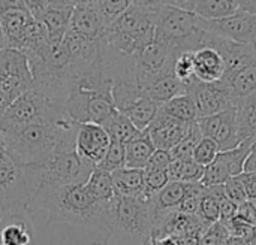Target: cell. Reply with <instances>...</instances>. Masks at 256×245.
I'll use <instances>...</instances> for the list:
<instances>
[{"mask_svg": "<svg viewBox=\"0 0 256 245\" xmlns=\"http://www.w3.org/2000/svg\"><path fill=\"white\" fill-rule=\"evenodd\" d=\"M44 211L48 223H66L80 245H106L110 237V202L94 201L86 183L42 187L32 198L27 213Z\"/></svg>", "mask_w": 256, "mask_h": 245, "instance_id": "cell-1", "label": "cell"}, {"mask_svg": "<svg viewBox=\"0 0 256 245\" xmlns=\"http://www.w3.org/2000/svg\"><path fill=\"white\" fill-rule=\"evenodd\" d=\"M78 127L80 124L62 111L20 129L0 132L2 145L20 165H34L56 154L75 151Z\"/></svg>", "mask_w": 256, "mask_h": 245, "instance_id": "cell-2", "label": "cell"}, {"mask_svg": "<svg viewBox=\"0 0 256 245\" xmlns=\"http://www.w3.org/2000/svg\"><path fill=\"white\" fill-rule=\"evenodd\" d=\"M64 109L78 124H102L116 111L112 81L105 75L102 66L80 76L72 84L64 102Z\"/></svg>", "mask_w": 256, "mask_h": 245, "instance_id": "cell-3", "label": "cell"}, {"mask_svg": "<svg viewBox=\"0 0 256 245\" xmlns=\"http://www.w3.org/2000/svg\"><path fill=\"white\" fill-rule=\"evenodd\" d=\"M154 231L152 199L116 196L110 202V237L106 245H147Z\"/></svg>", "mask_w": 256, "mask_h": 245, "instance_id": "cell-4", "label": "cell"}, {"mask_svg": "<svg viewBox=\"0 0 256 245\" xmlns=\"http://www.w3.org/2000/svg\"><path fill=\"white\" fill-rule=\"evenodd\" d=\"M24 178L32 198L42 187L82 184L94 168L82 162L75 151L56 154L40 163L22 165ZM32 201V199H30Z\"/></svg>", "mask_w": 256, "mask_h": 245, "instance_id": "cell-5", "label": "cell"}, {"mask_svg": "<svg viewBox=\"0 0 256 245\" xmlns=\"http://www.w3.org/2000/svg\"><path fill=\"white\" fill-rule=\"evenodd\" d=\"M200 21L201 18L192 10L165 4L156 15L154 40L162 42L177 54L196 51L206 34Z\"/></svg>", "mask_w": 256, "mask_h": 245, "instance_id": "cell-6", "label": "cell"}, {"mask_svg": "<svg viewBox=\"0 0 256 245\" xmlns=\"http://www.w3.org/2000/svg\"><path fill=\"white\" fill-rule=\"evenodd\" d=\"M33 73L24 52L12 48L0 49V114L20 96L32 90Z\"/></svg>", "mask_w": 256, "mask_h": 245, "instance_id": "cell-7", "label": "cell"}, {"mask_svg": "<svg viewBox=\"0 0 256 245\" xmlns=\"http://www.w3.org/2000/svg\"><path fill=\"white\" fill-rule=\"evenodd\" d=\"M62 111H66L62 103L51 100L32 87V90L20 96L0 114V132L3 133L20 129L39 118L50 117Z\"/></svg>", "mask_w": 256, "mask_h": 245, "instance_id": "cell-8", "label": "cell"}, {"mask_svg": "<svg viewBox=\"0 0 256 245\" xmlns=\"http://www.w3.org/2000/svg\"><path fill=\"white\" fill-rule=\"evenodd\" d=\"M0 196L21 213H27L30 192L24 178V166L20 165L3 147L0 148Z\"/></svg>", "mask_w": 256, "mask_h": 245, "instance_id": "cell-9", "label": "cell"}, {"mask_svg": "<svg viewBox=\"0 0 256 245\" xmlns=\"http://www.w3.org/2000/svg\"><path fill=\"white\" fill-rule=\"evenodd\" d=\"M186 93L194 99L198 118L208 117L218 112H222L228 108H234L236 102L230 90L219 82H201L194 78L186 85Z\"/></svg>", "mask_w": 256, "mask_h": 245, "instance_id": "cell-10", "label": "cell"}, {"mask_svg": "<svg viewBox=\"0 0 256 245\" xmlns=\"http://www.w3.org/2000/svg\"><path fill=\"white\" fill-rule=\"evenodd\" d=\"M196 124L202 138L213 139L220 151L232 150L242 144V139L238 136L236 106L208 117L198 118Z\"/></svg>", "mask_w": 256, "mask_h": 245, "instance_id": "cell-11", "label": "cell"}, {"mask_svg": "<svg viewBox=\"0 0 256 245\" xmlns=\"http://www.w3.org/2000/svg\"><path fill=\"white\" fill-rule=\"evenodd\" d=\"M201 28L218 37L249 45L256 27V15H250L244 10H238L231 16L220 19H204L201 18Z\"/></svg>", "mask_w": 256, "mask_h": 245, "instance_id": "cell-12", "label": "cell"}, {"mask_svg": "<svg viewBox=\"0 0 256 245\" xmlns=\"http://www.w3.org/2000/svg\"><path fill=\"white\" fill-rule=\"evenodd\" d=\"M110 144L111 138L100 124H80L75 138V153L82 162H86L92 168H96L104 160Z\"/></svg>", "mask_w": 256, "mask_h": 245, "instance_id": "cell-13", "label": "cell"}, {"mask_svg": "<svg viewBox=\"0 0 256 245\" xmlns=\"http://www.w3.org/2000/svg\"><path fill=\"white\" fill-rule=\"evenodd\" d=\"M192 124L194 123L188 124V123L178 121V120L164 114L159 109L156 118L152 121L147 132H148L150 139L156 150L171 151L189 135Z\"/></svg>", "mask_w": 256, "mask_h": 245, "instance_id": "cell-14", "label": "cell"}, {"mask_svg": "<svg viewBox=\"0 0 256 245\" xmlns=\"http://www.w3.org/2000/svg\"><path fill=\"white\" fill-rule=\"evenodd\" d=\"M195 55V78L201 82H219L225 75V60L222 54L207 40L204 34L201 46L194 51Z\"/></svg>", "mask_w": 256, "mask_h": 245, "instance_id": "cell-15", "label": "cell"}, {"mask_svg": "<svg viewBox=\"0 0 256 245\" xmlns=\"http://www.w3.org/2000/svg\"><path fill=\"white\" fill-rule=\"evenodd\" d=\"M68 30L74 31L82 37H87V39L100 40L105 36L108 27L102 21L94 4L93 6L76 4L72 10Z\"/></svg>", "mask_w": 256, "mask_h": 245, "instance_id": "cell-16", "label": "cell"}, {"mask_svg": "<svg viewBox=\"0 0 256 245\" xmlns=\"http://www.w3.org/2000/svg\"><path fill=\"white\" fill-rule=\"evenodd\" d=\"M33 16L27 9H12L0 12V30L3 37V48L21 49L26 28Z\"/></svg>", "mask_w": 256, "mask_h": 245, "instance_id": "cell-17", "label": "cell"}, {"mask_svg": "<svg viewBox=\"0 0 256 245\" xmlns=\"http://www.w3.org/2000/svg\"><path fill=\"white\" fill-rule=\"evenodd\" d=\"M141 91L146 97L162 105L176 96L184 94L186 85L182 81H178L172 72H170V73L160 75V76L152 79L150 82H147L146 85H142Z\"/></svg>", "mask_w": 256, "mask_h": 245, "instance_id": "cell-18", "label": "cell"}, {"mask_svg": "<svg viewBox=\"0 0 256 245\" xmlns=\"http://www.w3.org/2000/svg\"><path fill=\"white\" fill-rule=\"evenodd\" d=\"M116 195L120 198L146 199L144 193V169L122 168L111 174Z\"/></svg>", "mask_w": 256, "mask_h": 245, "instance_id": "cell-19", "label": "cell"}, {"mask_svg": "<svg viewBox=\"0 0 256 245\" xmlns=\"http://www.w3.org/2000/svg\"><path fill=\"white\" fill-rule=\"evenodd\" d=\"M126 166L130 169H146L152 154L156 151L147 130L138 132L129 142L124 144Z\"/></svg>", "mask_w": 256, "mask_h": 245, "instance_id": "cell-20", "label": "cell"}, {"mask_svg": "<svg viewBox=\"0 0 256 245\" xmlns=\"http://www.w3.org/2000/svg\"><path fill=\"white\" fill-rule=\"evenodd\" d=\"M186 190H188V184L170 181L158 195H154L152 198V205L154 210V220L158 216L178 211L186 196Z\"/></svg>", "mask_w": 256, "mask_h": 245, "instance_id": "cell-21", "label": "cell"}, {"mask_svg": "<svg viewBox=\"0 0 256 245\" xmlns=\"http://www.w3.org/2000/svg\"><path fill=\"white\" fill-rule=\"evenodd\" d=\"M32 228L27 214H12L0 229V245H28Z\"/></svg>", "mask_w": 256, "mask_h": 245, "instance_id": "cell-22", "label": "cell"}, {"mask_svg": "<svg viewBox=\"0 0 256 245\" xmlns=\"http://www.w3.org/2000/svg\"><path fill=\"white\" fill-rule=\"evenodd\" d=\"M74 9L62 7H46V10L38 18L48 31V39L51 43H62L70 22V15Z\"/></svg>", "mask_w": 256, "mask_h": 245, "instance_id": "cell-23", "label": "cell"}, {"mask_svg": "<svg viewBox=\"0 0 256 245\" xmlns=\"http://www.w3.org/2000/svg\"><path fill=\"white\" fill-rule=\"evenodd\" d=\"M159 108H160L159 103L142 96L138 100H135L134 103H130L126 109H123L122 114H124L132 121V124L136 127V130L142 132V130H147L148 126L152 124V121L156 118Z\"/></svg>", "mask_w": 256, "mask_h": 245, "instance_id": "cell-24", "label": "cell"}, {"mask_svg": "<svg viewBox=\"0 0 256 245\" xmlns=\"http://www.w3.org/2000/svg\"><path fill=\"white\" fill-rule=\"evenodd\" d=\"M238 136L243 141L256 139V93L236 103Z\"/></svg>", "mask_w": 256, "mask_h": 245, "instance_id": "cell-25", "label": "cell"}, {"mask_svg": "<svg viewBox=\"0 0 256 245\" xmlns=\"http://www.w3.org/2000/svg\"><path fill=\"white\" fill-rule=\"evenodd\" d=\"M254 142H255V139H248V141H243L238 147H236L232 150L220 151L218 154L216 159L220 162V165L225 168V171L228 172V175L231 178L238 177L244 172L246 160L252 153Z\"/></svg>", "mask_w": 256, "mask_h": 245, "instance_id": "cell-26", "label": "cell"}, {"mask_svg": "<svg viewBox=\"0 0 256 245\" xmlns=\"http://www.w3.org/2000/svg\"><path fill=\"white\" fill-rule=\"evenodd\" d=\"M159 109L164 114H166L178 121L188 123V124L195 123L198 120V111H196L195 102L188 93L176 96L171 100L162 103Z\"/></svg>", "mask_w": 256, "mask_h": 245, "instance_id": "cell-27", "label": "cell"}, {"mask_svg": "<svg viewBox=\"0 0 256 245\" xmlns=\"http://www.w3.org/2000/svg\"><path fill=\"white\" fill-rule=\"evenodd\" d=\"M237 0H196L192 12L204 19H220L238 12Z\"/></svg>", "mask_w": 256, "mask_h": 245, "instance_id": "cell-28", "label": "cell"}, {"mask_svg": "<svg viewBox=\"0 0 256 245\" xmlns=\"http://www.w3.org/2000/svg\"><path fill=\"white\" fill-rule=\"evenodd\" d=\"M86 187H87L90 196L94 201L102 202V204H108L117 196L116 190H114L111 174L104 172L98 168H94L93 172L90 174L88 180L86 181Z\"/></svg>", "mask_w": 256, "mask_h": 245, "instance_id": "cell-29", "label": "cell"}, {"mask_svg": "<svg viewBox=\"0 0 256 245\" xmlns=\"http://www.w3.org/2000/svg\"><path fill=\"white\" fill-rule=\"evenodd\" d=\"M100 126L106 130L111 141H116V142H120V144L129 142L140 132L132 124V121L124 114L118 112L117 109Z\"/></svg>", "mask_w": 256, "mask_h": 245, "instance_id": "cell-30", "label": "cell"}, {"mask_svg": "<svg viewBox=\"0 0 256 245\" xmlns=\"http://www.w3.org/2000/svg\"><path fill=\"white\" fill-rule=\"evenodd\" d=\"M166 172L170 181L192 184V183H201L204 175V168L194 160H172Z\"/></svg>", "mask_w": 256, "mask_h": 245, "instance_id": "cell-31", "label": "cell"}, {"mask_svg": "<svg viewBox=\"0 0 256 245\" xmlns=\"http://www.w3.org/2000/svg\"><path fill=\"white\" fill-rule=\"evenodd\" d=\"M134 0H98L94 7L98 9L102 21L106 27H110L116 19H118L130 6Z\"/></svg>", "mask_w": 256, "mask_h": 245, "instance_id": "cell-32", "label": "cell"}, {"mask_svg": "<svg viewBox=\"0 0 256 245\" xmlns=\"http://www.w3.org/2000/svg\"><path fill=\"white\" fill-rule=\"evenodd\" d=\"M126 166V151H124V144L111 141L110 148L104 157V160L96 166L98 169L112 174L114 171H118Z\"/></svg>", "mask_w": 256, "mask_h": 245, "instance_id": "cell-33", "label": "cell"}, {"mask_svg": "<svg viewBox=\"0 0 256 245\" xmlns=\"http://www.w3.org/2000/svg\"><path fill=\"white\" fill-rule=\"evenodd\" d=\"M174 76L188 85L195 78V55L194 51H183L177 54L174 64H172Z\"/></svg>", "mask_w": 256, "mask_h": 245, "instance_id": "cell-34", "label": "cell"}, {"mask_svg": "<svg viewBox=\"0 0 256 245\" xmlns=\"http://www.w3.org/2000/svg\"><path fill=\"white\" fill-rule=\"evenodd\" d=\"M202 135L200 132V127L196 124V121L190 126V130H189V135L177 145L174 147L170 153H171V157L172 160H192V156H194V150L196 147V144L201 141Z\"/></svg>", "mask_w": 256, "mask_h": 245, "instance_id": "cell-35", "label": "cell"}, {"mask_svg": "<svg viewBox=\"0 0 256 245\" xmlns=\"http://www.w3.org/2000/svg\"><path fill=\"white\" fill-rule=\"evenodd\" d=\"M196 217L210 226L220 220V204L212 193H208L207 189L204 190V193L201 196Z\"/></svg>", "mask_w": 256, "mask_h": 245, "instance_id": "cell-36", "label": "cell"}, {"mask_svg": "<svg viewBox=\"0 0 256 245\" xmlns=\"http://www.w3.org/2000/svg\"><path fill=\"white\" fill-rule=\"evenodd\" d=\"M170 183L166 169H144V193L146 199H152Z\"/></svg>", "mask_w": 256, "mask_h": 245, "instance_id": "cell-37", "label": "cell"}, {"mask_svg": "<svg viewBox=\"0 0 256 245\" xmlns=\"http://www.w3.org/2000/svg\"><path fill=\"white\" fill-rule=\"evenodd\" d=\"M219 153H220V150L213 139L201 138V141L196 144V147L194 150L192 160L196 162L198 165H201L202 168H206L207 165H210L218 157Z\"/></svg>", "mask_w": 256, "mask_h": 245, "instance_id": "cell-38", "label": "cell"}, {"mask_svg": "<svg viewBox=\"0 0 256 245\" xmlns=\"http://www.w3.org/2000/svg\"><path fill=\"white\" fill-rule=\"evenodd\" d=\"M230 237L231 235H230L228 229L220 222H218V223H213L206 231V234L202 235L198 245H224Z\"/></svg>", "mask_w": 256, "mask_h": 245, "instance_id": "cell-39", "label": "cell"}, {"mask_svg": "<svg viewBox=\"0 0 256 245\" xmlns=\"http://www.w3.org/2000/svg\"><path fill=\"white\" fill-rule=\"evenodd\" d=\"M225 195L236 205H242L243 202L248 201L243 184L240 181V177H232L225 183Z\"/></svg>", "mask_w": 256, "mask_h": 245, "instance_id": "cell-40", "label": "cell"}, {"mask_svg": "<svg viewBox=\"0 0 256 245\" xmlns=\"http://www.w3.org/2000/svg\"><path fill=\"white\" fill-rule=\"evenodd\" d=\"M171 162H172V157H171L170 151L156 150L152 154V157H150V160H148L146 168H150V169H168Z\"/></svg>", "mask_w": 256, "mask_h": 245, "instance_id": "cell-41", "label": "cell"}, {"mask_svg": "<svg viewBox=\"0 0 256 245\" xmlns=\"http://www.w3.org/2000/svg\"><path fill=\"white\" fill-rule=\"evenodd\" d=\"M240 220H243L244 223L250 225V226H255L256 228V204L255 202H250V201H246L243 202L242 205H238V210H237V216Z\"/></svg>", "mask_w": 256, "mask_h": 245, "instance_id": "cell-42", "label": "cell"}, {"mask_svg": "<svg viewBox=\"0 0 256 245\" xmlns=\"http://www.w3.org/2000/svg\"><path fill=\"white\" fill-rule=\"evenodd\" d=\"M240 177V181L243 184L244 193L248 201L256 202V174L255 172H243Z\"/></svg>", "mask_w": 256, "mask_h": 245, "instance_id": "cell-43", "label": "cell"}, {"mask_svg": "<svg viewBox=\"0 0 256 245\" xmlns=\"http://www.w3.org/2000/svg\"><path fill=\"white\" fill-rule=\"evenodd\" d=\"M237 210H238V205H236L234 202H231L228 198H225L222 202H220V223L222 225H226L230 223L236 216H237Z\"/></svg>", "mask_w": 256, "mask_h": 245, "instance_id": "cell-44", "label": "cell"}, {"mask_svg": "<svg viewBox=\"0 0 256 245\" xmlns=\"http://www.w3.org/2000/svg\"><path fill=\"white\" fill-rule=\"evenodd\" d=\"M22 1H24L26 9L28 10V13H30L34 19H38V18L46 10V7H48L46 0H22Z\"/></svg>", "mask_w": 256, "mask_h": 245, "instance_id": "cell-45", "label": "cell"}, {"mask_svg": "<svg viewBox=\"0 0 256 245\" xmlns=\"http://www.w3.org/2000/svg\"><path fill=\"white\" fill-rule=\"evenodd\" d=\"M12 214H26V213H21V211L15 210L12 205H9V204L6 202V199H4L3 196H0V229H2V226L4 225V222H6ZM27 216H28V214H27Z\"/></svg>", "mask_w": 256, "mask_h": 245, "instance_id": "cell-46", "label": "cell"}, {"mask_svg": "<svg viewBox=\"0 0 256 245\" xmlns=\"http://www.w3.org/2000/svg\"><path fill=\"white\" fill-rule=\"evenodd\" d=\"M134 4L150 10H159L162 6H165V0H134Z\"/></svg>", "mask_w": 256, "mask_h": 245, "instance_id": "cell-47", "label": "cell"}, {"mask_svg": "<svg viewBox=\"0 0 256 245\" xmlns=\"http://www.w3.org/2000/svg\"><path fill=\"white\" fill-rule=\"evenodd\" d=\"M12 9H26L22 0H0V12Z\"/></svg>", "mask_w": 256, "mask_h": 245, "instance_id": "cell-48", "label": "cell"}, {"mask_svg": "<svg viewBox=\"0 0 256 245\" xmlns=\"http://www.w3.org/2000/svg\"><path fill=\"white\" fill-rule=\"evenodd\" d=\"M195 1L196 0H165V4L166 6L180 7V9H186V10H192Z\"/></svg>", "mask_w": 256, "mask_h": 245, "instance_id": "cell-49", "label": "cell"}, {"mask_svg": "<svg viewBox=\"0 0 256 245\" xmlns=\"http://www.w3.org/2000/svg\"><path fill=\"white\" fill-rule=\"evenodd\" d=\"M48 7H62V9H74L76 6V0H46Z\"/></svg>", "mask_w": 256, "mask_h": 245, "instance_id": "cell-50", "label": "cell"}, {"mask_svg": "<svg viewBox=\"0 0 256 245\" xmlns=\"http://www.w3.org/2000/svg\"><path fill=\"white\" fill-rule=\"evenodd\" d=\"M240 10H244L250 15H256V0H237Z\"/></svg>", "mask_w": 256, "mask_h": 245, "instance_id": "cell-51", "label": "cell"}, {"mask_svg": "<svg viewBox=\"0 0 256 245\" xmlns=\"http://www.w3.org/2000/svg\"><path fill=\"white\" fill-rule=\"evenodd\" d=\"M224 245H256V244H252V243H249V241H244V240H242V238L230 237V238L225 241V244Z\"/></svg>", "mask_w": 256, "mask_h": 245, "instance_id": "cell-52", "label": "cell"}, {"mask_svg": "<svg viewBox=\"0 0 256 245\" xmlns=\"http://www.w3.org/2000/svg\"><path fill=\"white\" fill-rule=\"evenodd\" d=\"M98 0H76V4H84V6H93L96 4Z\"/></svg>", "mask_w": 256, "mask_h": 245, "instance_id": "cell-53", "label": "cell"}, {"mask_svg": "<svg viewBox=\"0 0 256 245\" xmlns=\"http://www.w3.org/2000/svg\"><path fill=\"white\" fill-rule=\"evenodd\" d=\"M249 45L256 51V27L255 30H254V34H252V39H250V43H249Z\"/></svg>", "mask_w": 256, "mask_h": 245, "instance_id": "cell-54", "label": "cell"}, {"mask_svg": "<svg viewBox=\"0 0 256 245\" xmlns=\"http://www.w3.org/2000/svg\"><path fill=\"white\" fill-rule=\"evenodd\" d=\"M3 48V37H2V30H0V49Z\"/></svg>", "mask_w": 256, "mask_h": 245, "instance_id": "cell-55", "label": "cell"}, {"mask_svg": "<svg viewBox=\"0 0 256 245\" xmlns=\"http://www.w3.org/2000/svg\"><path fill=\"white\" fill-rule=\"evenodd\" d=\"M252 150L256 153V139H255V142H254V148H252Z\"/></svg>", "mask_w": 256, "mask_h": 245, "instance_id": "cell-56", "label": "cell"}, {"mask_svg": "<svg viewBox=\"0 0 256 245\" xmlns=\"http://www.w3.org/2000/svg\"><path fill=\"white\" fill-rule=\"evenodd\" d=\"M255 204H256V202H255Z\"/></svg>", "mask_w": 256, "mask_h": 245, "instance_id": "cell-57", "label": "cell"}]
</instances>
